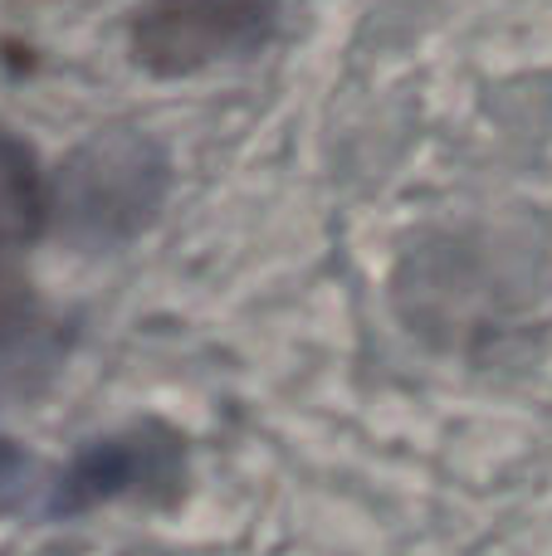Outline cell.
Returning <instances> with one entry per match:
<instances>
[{"instance_id":"obj_1","label":"cell","mask_w":552,"mask_h":556,"mask_svg":"<svg viewBox=\"0 0 552 556\" xmlns=\"http://www.w3.org/2000/svg\"><path fill=\"white\" fill-rule=\"evenodd\" d=\"M166 162L147 137L103 132L64 162L59 181H49V225L74 240H117L147 225L162 205Z\"/></svg>"},{"instance_id":"obj_2","label":"cell","mask_w":552,"mask_h":556,"mask_svg":"<svg viewBox=\"0 0 552 556\" xmlns=\"http://www.w3.org/2000/svg\"><path fill=\"white\" fill-rule=\"evenodd\" d=\"M279 25V0H147L133 15V59L156 78L205 74L260 54Z\"/></svg>"},{"instance_id":"obj_3","label":"cell","mask_w":552,"mask_h":556,"mask_svg":"<svg viewBox=\"0 0 552 556\" xmlns=\"http://www.w3.org/2000/svg\"><path fill=\"white\" fill-rule=\"evenodd\" d=\"M49 230V176L25 137L0 127V250L20 254Z\"/></svg>"},{"instance_id":"obj_4","label":"cell","mask_w":552,"mask_h":556,"mask_svg":"<svg viewBox=\"0 0 552 556\" xmlns=\"http://www.w3.org/2000/svg\"><path fill=\"white\" fill-rule=\"evenodd\" d=\"M25 303H29V288H25V274H20V260L10 250H0V337L25 317Z\"/></svg>"}]
</instances>
